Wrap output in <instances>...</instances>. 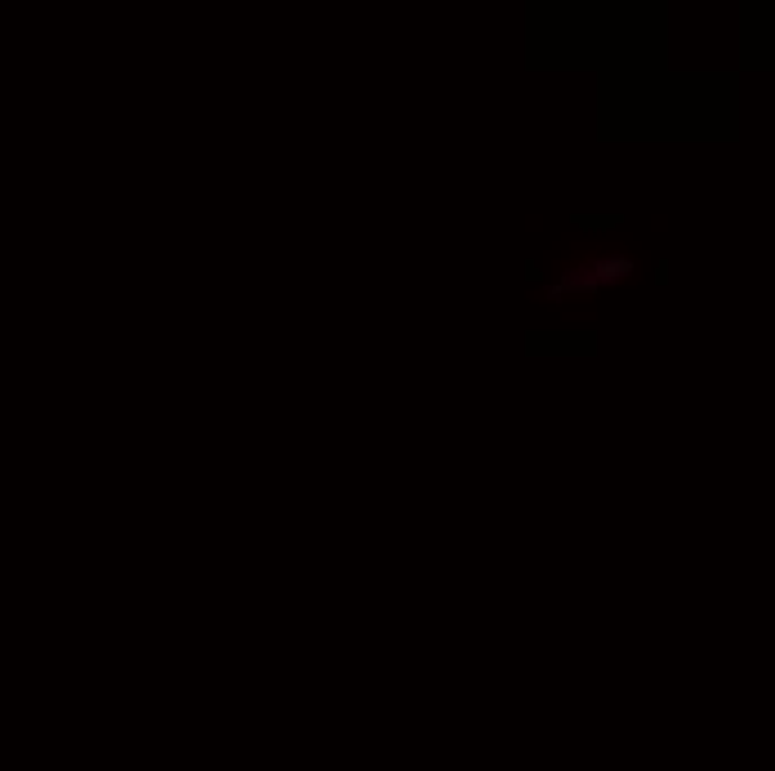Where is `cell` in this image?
<instances>
[{
    "label": "cell",
    "instance_id": "6da1fadb",
    "mask_svg": "<svg viewBox=\"0 0 775 771\" xmlns=\"http://www.w3.org/2000/svg\"><path fill=\"white\" fill-rule=\"evenodd\" d=\"M633 272H637V259H633V254H615V250L584 254L579 263L562 268L557 281H548V299H553V303H566V299H593V294H606V290L624 285Z\"/></svg>",
    "mask_w": 775,
    "mask_h": 771
}]
</instances>
